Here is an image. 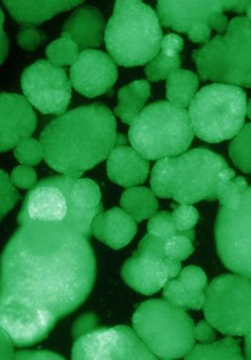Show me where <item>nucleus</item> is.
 <instances>
[{
	"mask_svg": "<svg viewBox=\"0 0 251 360\" xmlns=\"http://www.w3.org/2000/svg\"><path fill=\"white\" fill-rule=\"evenodd\" d=\"M120 203L125 212L138 222L153 217L158 208L154 193L145 187L127 188L122 195Z\"/></svg>",
	"mask_w": 251,
	"mask_h": 360,
	"instance_id": "obj_25",
	"label": "nucleus"
},
{
	"mask_svg": "<svg viewBox=\"0 0 251 360\" xmlns=\"http://www.w3.org/2000/svg\"><path fill=\"white\" fill-rule=\"evenodd\" d=\"M246 112L247 99L240 87L214 83L198 92L188 113L193 134L215 143L236 137L243 129Z\"/></svg>",
	"mask_w": 251,
	"mask_h": 360,
	"instance_id": "obj_10",
	"label": "nucleus"
},
{
	"mask_svg": "<svg viewBox=\"0 0 251 360\" xmlns=\"http://www.w3.org/2000/svg\"><path fill=\"white\" fill-rule=\"evenodd\" d=\"M136 231L138 227L134 219L119 208L101 212L91 224V232L96 238L115 250L129 244Z\"/></svg>",
	"mask_w": 251,
	"mask_h": 360,
	"instance_id": "obj_20",
	"label": "nucleus"
},
{
	"mask_svg": "<svg viewBox=\"0 0 251 360\" xmlns=\"http://www.w3.org/2000/svg\"><path fill=\"white\" fill-rule=\"evenodd\" d=\"M117 138L111 110L94 103L61 114L43 130L39 142L51 169L79 178L108 157Z\"/></svg>",
	"mask_w": 251,
	"mask_h": 360,
	"instance_id": "obj_2",
	"label": "nucleus"
},
{
	"mask_svg": "<svg viewBox=\"0 0 251 360\" xmlns=\"http://www.w3.org/2000/svg\"><path fill=\"white\" fill-rule=\"evenodd\" d=\"M37 173L32 167L18 166L12 171L11 182L21 188H30L34 186L37 181Z\"/></svg>",
	"mask_w": 251,
	"mask_h": 360,
	"instance_id": "obj_37",
	"label": "nucleus"
},
{
	"mask_svg": "<svg viewBox=\"0 0 251 360\" xmlns=\"http://www.w3.org/2000/svg\"><path fill=\"white\" fill-rule=\"evenodd\" d=\"M105 30V19L101 12L94 6L78 8L65 22L63 36L72 39L79 51L101 45Z\"/></svg>",
	"mask_w": 251,
	"mask_h": 360,
	"instance_id": "obj_18",
	"label": "nucleus"
},
{
	"mask_svg": "<svg viewBox=\"0 0 251 360\" xmlns=\"http://www.w3.org/2000/svg\"><path fill=\"white\" fill-rule=\"evenodd\" d=\"M239 342L231 337L222 340L197 345L184 359H243Z\"/></svg>",
	"mask_w": 251,
	"mask_h": 360,
	"instance_id": "obj_26",
	"label": "nucleus"
},
{
	"mask_svg": "<svg viewBox=\"0 0 251 360\" xmlns=\"http://www.w3.org/2000/svg\"><path fill=\"white\" fill-rule=\"evenodd\" d=\"M164 244L165 240L148 233L138 251L123 265L122 278L135 291L153 295L181 271V262L166 257Z\"/></svg>",
	"mask_w": 251,
	"mask_h": 360,
	"instance_id": "obj_13",
	"label": "nucleus"
},
{
	"mask_svg": "<svg viewBox=\"0 0 251 360\" xmlns=\"http://www.w3.org/2000/svg\"><path fill=\"white\" fill-rule=\"evenodd\" d=\"M19 198V192L13 186L11 177L0 169V221L14 207Z\"/></svg>",
	"mask_w": 251,
	"mask_h": 360,
	"instance_id": "obj_34",
	"label": "nucleus"
},
{
	"mask_svg": "<svg viewBox=\"0 0 251 360\" xmlns=\"http://www.w3.org/2000/svg\"><path fill=\"white\" fill-rule=\"evenodd\" d=\"M193 336L195 340H199L202 344L212 342L217 338V333L214 332L212 326L209 323L200 321L193 328Z\"/></svg>",
	"mask_w": 251,
	"mask_h": 360,
	"instance_id": "obj_38",
	"label": "nucleus"
},
{
	"mask_svg": "<svg viewBox=\"0 0 251 360\" xmlns=\"http://www.w3.org/2000/svg\"><path fill=\"white\" fill-rule=\"evenodd\" d=\"M162 296L165 301L184 310H200L205 304V292H189L177 279H171L164 287Z\"/></svg>",
	"mask_w": 251,
	"mask_h": 360,
	"instance_id": "obj_27",
	"label": "nucleus"
},
{
	"mask_svg": "<svg viewBox=\"0 0 251 360\" xmlns=\"http://www.w3.org/2000/svg\"><path fill=\"white\" fill-rule=\"evenodd\" d=\"M117 77V65L112 57L98 50L80 52L70 69V83L87 98L105 94L115 84Z\"/></svg>",
	"mask_w": 251,
	"mask_h": 360,
	"instance_id": "obj_16",
	"label": "nucleus"
},
{
	"mask_svg": "<svg viewBox=\"0 0 251 360\" xmlns=\"http://www.w3.org/2000/svg\"><path fill=\"white\" fill-rule=\"evenodd\" d=\"M199 87L197 75L186 70H177L167 77V98L175 107L186 108L195 98Z\"/></svg>",
	"mask_w": 251,
	"mask_h": 360,
	"instance_id": "obj_24",
	"label": "nucleus"
},
{
	"mask_svg": "<svg viewBox=\"0 0 251 360\" xmlns=\"http://www.w3.org/2000/svg\"><path fill=\"white\" fill-rule=\"evenodd\" d=\"M103 210L100 188L94 181L57 175L41 180L28 192L18 223H39L65 235L90 239L92 221Z\"/></svg>",
	"mask_w": 251,
	"mask_h": 360,
	"instance_id": "obj_3",
	"label": "nucleus"
},
{
	"mask_svg": "<svg viewBox=\"0 0 251 360\" xmlns=\"http://www.w3.org/2000/svg\"><path fill=\"white\" fill-rule=\"evenodd\" d=\"M129 137L145 160H157L186 151L193 131L186 110L161 101L141 111L131 124Z\"/></svg>",
	"mask_w": 251,
	"mask_h": 360,
	"instance_id": "obj_7",
	"label": "nucleus"
},
{
	"mask_svg": "<svg viewBox=\"0 0 251 360\" xmlns=\"http://www.w3.org/2000/svg\"><path fill=\"white\" fill-rule=\"evenodd\" d=\"M96 275L90 239L22 224L0 257V332L17 347L43 341L86 302Z\"/></svg>",
	"mask_w": 251,
	"mask_h": 360,
	"instance_id": "obj_1",
	"label": "nucleus"
},
{
	"mask_svg": "<svg viewBox=\"0 0 251 360\" xmlns=\"http://www.w3.org/2000/svg\"><path fill=\"white\" fill-rule=\"evenodd\" d=\"M179 283L189 292H205L208 287V281L205 271L200 267L189 266L179 271Z\"/></svg>",
	"mask_w": 251,
	"mask_h": 360,
	"instance_id": "obj_32",
	"label": "nucleus"
},
{
	"mask_svg": "<svg viewBox=\"0 0 251 360\" xmlns=\"http://www.w3.org/2000/svg\"><path fill=\"white\" fill-rule=\"evenodd\" d=\"M79 48L72 39L61 37L46 48V56L50 63L56 67L72 65L79 55Z\"/></svg>",
	"mask_w": 251,
	"mask_h": 360,
	"instance_id": "obj_28",
	"label": "nucleus"
},
{
	"mask_svg": "<svg viewBox=\"0 0 251 360\" xmlns=\"http://www.w3.org/2000/svg\"><path fill=\"white\" fill-rule=\"evenodd\" d=\"M229 168L224 158L205 148H195L176 157L165 158L153 167L151 187L160 198L180 204L218 200L220 173Z\"/></svg>",
	"mask_w": 251,
	"mask_h": 360,
	"instance_id": "obj_4",
	"label": "nucleus"
},
{
	"mask_svg": "<svg viewBox=\"0 0 251 360\" xmlns=\"http://www.w3.org/2000/svg\"><path fill=\"white\" fill-rule=\"evenodd\" d=\"M82 1H3L11 15L23 25H38Z\"/></svg>",
	"mask_w": 251,
	"mask_h": 360,
	"instance_id": "obj_21",
	"label": "nucleus"
},
{
	"mask_svg": "<svg viewBox=\"0 0 251 360\" xmlns=\"http://www.w3.org/2000/svg\"><path fill=\"white\" fill-rule=\"evenodd\" d=\"M195 238V230L169 237L165 240L164 244L166 257L177 262L185 260L195 250L193 245Z\"/></svg>",
	"mask_w": 251,
	"mask_h": 360,
	"instance_id": "obj_30",
	"label": "nucleus"
},
{
	"mask_svg": "<svg viewBox=\"0 0 251 360\" xmlns=\"http://www.w3.org/2000/svg\"><path fill=\"white\" fill-rule=\"evenodd\" d=\"M14 155L15 159L23 165L30 167L37 165L44 158L42 144L37 139L26 138L16 145Z\"/></svg>",
	"mask_w": 251,
	"mask_h": 360,
	"instance_id": "obj_31",
	"label": "nucleus"
},
{
	"mask_svg": "<svg viewBox=\"0 0 251 360\" xmlns=\"http://www.w3.org/2000/svg\"><path fill=\"white\" fill-rule=\"evenodd\" d=\"M4 15L1 8H0V65L6 59L8 50H10V41H8L7 34L4 32Z\"/></svg>",
	"mask_w": 251,
	"mask_h": 360,
	"instance_id": "obj_39",
	"label": "nucleus"
},
{
	"mask_svg": "<svg viewBox=\"0 0 251 360\" xmlns=\"http://www.w3.org/2000/svg\"><path fill=\"white\" fill-rule=\"evenodd\" d=\"M151 86L145 80L131 82L118 92V105L114 110L116 115L127 124H131L150 96Z\"/></svg>",
	"mask_w": 251,
	"mask_h": 360,
	"instance_id": "obj_23",
	"label": "nucleus"
},
{
	"mask_svg": "<svg viewBox=\"0 0 251 360\" xmlns=\"http://www.w3.org/2000/svg\"><path fill=\"white\" fill-rule=\"evenodd\" d=\"M157 11L160 25L188 34L195 43H208L213 29L226 30L224 11L246 13L250 20V1H158Z\"/></svg>",
	"mask_w": 251,
	"mask_h": 360,
	"instance_id": "obj_11",
	"label": "nucleus"
},
{
	"mask_svg": "<svg viewBox=\"0 0 251 360\" xmlns=\"http://www.w3.org/2000/svg\"><path fill=\"white\" fill-rule=\"evenodd\" d=\"M112 60L122 67L143 65L160 51L162 32L153 8L136 0H119L104 32Z\"/></svg>",
	"mask_w": 251,
	"mask_h": 360,
	"instance_id": "obj_5",
	"label": "nucleus"
},
{
	"mask_svg": "<svg viewBox=\"0 0 251 360\" xmlns=\"http://www.w3.org/2000/svg\"><path fill=\"white\" fill-rule=\"evenodd\" d=\"M72 359H158L129 326L92 329L74 342Z\"/></svg>",
	"mask_w": 251,
	"mask_h": 360,
	"instance_id": "obj_14",
	"label": "nucleus"
},
{
	"mask_svg": "<svg viewBox=\"0 0 251 360\" xmlns=\"http://www.w3.org/2000/svg\"><path fill=\"white\" fill-rule=\"evenodd\" d=\"M172 214L175 230L179 232H187L193 230L199 221L198 210L191 205L181 204L176 206Z\"/></svg>",
	"mask_w": 251,
	"mask_h": 360,
	"instance_id": "obj_35",
	"label": "nucleus"
},
{
	"mask_svg": "<svg viewBox=\"0 0 251 360\" xmlns=\"http://www.w3.org/2000/svg\"><path fill=\"white\" fill-rule=\"evenodd\" d=\"M207 321L224 335H247L251 329L250 278L241 275L217 276L205 289Z\"/></svg>",
	"mask_w": 251,
	"mask_h": 360,
	"instance_id": "obj_12",
	"label": "nucleus"
},
{
	"mask_svg": "<svg viewBox=\"0 0 251 360\" xmlns=\"http://www.w3.org/2000/svg\"><path fill=\"white\" fill-rule=\"evenodd\" d=\"M217 196L220 207L215 240L219 258L228 269L250 278V187L243 177L224 179Z\"/></svg>",
	"mask_w": 251,
	"mask_h": 360,
	"instance_id": "obj_6",
	"label": "nucleus"
},
{
	"mask_svg": "<svg viewBox=\"0 0 251 360\" xmlns=\"http://www.w3.org/2000/svg\"><path fill=\"white\" fill-rule=\"evenodd\" d=\"M226 30L193 52L198 72L202 81L250 87V20L236 17Z\"/></svg>",
	"mask_w": 251,
	"mask_h": 360,
	"instance_id": "obj_8",
	"label": "nucleus"
},
{
	"mask_svg": "<svg viewBox=\"0 0 251 360\" xmlns=\"http://www.w3.org/2000/svg\"><path fill=\"white\" fill-rule=\"evenodd\" d=\"M108 175L112 182L123 187L143 184L149 172V162L125 144H117L109 153Z\"/></svg>",
	"mask_w": 251,
	"mask_h": 360,
	"instance_id": "obj_19",
	"label": "nucleus"
},
{
	"mask_svg": "<svg viewBox=\"0 0 251 360\" xmlns=\"http://www.w3.org/2000/svg\"><path fill=\"white\" fill-rule=\"evenodd\" d=\"M134 330L157 359H181L195 345V323L186 310L162 300L143 302L133 316Z\"/></svg>",
	"mask_w": 251,
	"mask_h": 360,
	"instance_id": "obj_9",
	"label": "nucleus"
},
{
	"mask_svg": "<svg viewBox=\"0 0 251 360\" xmlns=\"http://www.w3.org/2000/svg\"><path fill=\"white\" fill-rule=\"evenodd\" d=\"M21 86L30 104L44 114L61 115L72 100V83L67 72L48 60H37L26 68Z\"/></svg>",
	"mask_w": 251,
	"mask_h": 360,
	"instance_id": "obj_15",
	"label": "nucleus"
},
{
	"mask_svg": "<svg viewBox=\"0 0 251 360\" xmlns=\"http://www.w3.org/2000/svg\"><path fill=\"white\" fill-rule=\"evenodd\" d=\"M230 156L234 164L243 171L250 173V124L243 127L233 140L230 146Z\"/></svg>",
	"mask_w": 251,
	"mask_h": 360,
	"instance_id": "obj_29",
	"label": "nucleus"
},
{
	"mask_svg": "<svg viewBox=\"0 0 251 360\" xmlns=\"http://www.w3.org/2000/svg\"><path fill=\"white\" fill-rule=\"evenodd\" d=\"M37 117L23 96L0 94V153L16 147L21 140L32 137Z\"/></svg>",
	"mask_w": 251,
	"mask_h": 360,
	"instance_id": "obj_17",
	"label": "nucleus"
},
{
	"mask_svg": "<svg viewBox=\"0 0 251 360\" xmlns=\"http://www.w3.org/2000/svg\"><path fill=\"white\" fill-rule=\"evenodd\" d=\"M148 231L149 234L162 240L174 235L185 233V232H179L175 230L172 214L167 212L153 214L148 224Z\"/></svg>",
	"mask_w": 251,
	"mask_h": 360,
	"instance_id": "obj_33",
	"label": "nucleus"
},
{
	"mask_svg": "<svg viewBox=\"0 0 251 360\" xmlns=\"http://www.w3.org/2000/svg\"><path fill=\"white\" fill-rule=\"evenodd\" d=\"M184 49L183 39L175 34L162 38L160 51L146 68L148 80L153 82L164 80L171 72L179 70L182 65L180 53Z\"/></svg>",
	"mask_w": 251,
	"mask_h": 360,
	"instance_id": "obj_22",
	"label": "nucleus"
},
{
	"mask_svg": "<svg viewBox=\"0 0 251 360\" xmlns=\"http://www.w3.org/2000/svg\"><path fill=\"white\" fill-rule=\"evenodd\" d=\"M17 41L25 51H35L46 41V34L35 25H23L17 33Z\"/></svg>",
	"mask_w": 251,
	"mask_h": 360,
	"instance_id": "obj_36",
	"label": "nucleus"
}]
</instances>
